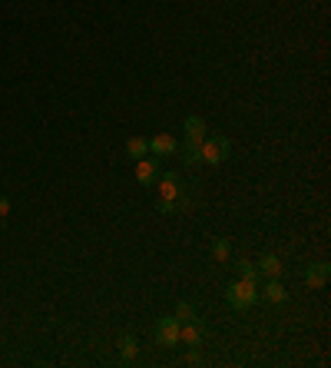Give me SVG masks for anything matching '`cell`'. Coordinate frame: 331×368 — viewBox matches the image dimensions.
<instances>
[{
    "instance_id": "2",
    "label": "cell",
    "mask_w": 331,
    "mask_h": 368,
    "mask_svg": "<svg viewBox=\"0 0 331 368\" xmlns=\"http://www.w3.org/2000/svg\"><path fill=\"white\" fill-rule=\"evenodd\" d=\"M199 156H202V163L219 166V163H226L229 156H232V143L226 137H206L199 143Z\"/></svg>"
},
{
    "instance_id": "9",
    "label": "cell",
    "mask_w": 331,
    "mask_h": 368,
    "mask_svg": "<svg viewBox=\"0 0 331 368\" xmlns=\"http://www.w3.org/2000/svg\"><path fill=\"white\" fill-rule=\"evenodd\" d=\"M256 269H258V276H265V279H282L285 276V262L278 259L275 252H265V256L256 262Z\"/></svg>"
},
{
    "instance_id": "1",
    "label": "cell",
    "mask_w": 331,
    "mask_h": 368,
    "mask_svg": "<svg viewBox=\"0 0 331 368\" xmlns=\"http://www.w3.org/2000/svg\"><path fill=\"white\" fill-rule=\"evenodd\" d=\"M226 302L235 312H249L258 302V279H235L226 289Z\"/></svg>"
},
{
    "instance_id": "6",
    "label": "cell",
    "mask_w": 331,
    "mask_h": 368,
    "mask_svg": "<svg viewBox=\"0 0 331 368\" xmlns=\"http://www.w3.org/2000/svg\"><path fill=\"white\" fill-rule=\"evenodd\" d=\"M159 200H182V179L179 173H159Z\"/></svg>"
},
{
    "instance_id": "12",
    "label": "cell",
    "mask_w": 331,
    "mask_h": 368,
    "mask_svg": "<svg viewBox=\"0 0 331 368\" xmlns=\"http://www.w3.org/2000/svg\"><path fill=\"white\" fill-rule=\"evenodd\" d=\"M126 156H129V159H143V156H150V139H146V137H129V139H126Z\"/></svg>"
},
{
    "instance_id": "16",
    "label": "cell",
    "mask_w": 331,
    "mask_h": 368,
    "mask_svg": "<svg viewBox=\"0 0 331 368\" xmlns=\"http://www.w3.org/2000/svg\"><path fill=\"white\" fill-rule=\"evenodd\" d=\"M235 272H239V279H262L258 276V269H256V262H249V259L235 262Z\"/></svg>"
},
{
    "instance_id": "18",
    "label": "cell",
    "mask_w": 331,
    "mask_h": 368,
    "mask_svg": "<svg viewBox=\"0 0 331 368\" xmlns=\"http://www.w3.org/2000/svg\"><path fill=\"white\" fill-rule=\"evenodd\" d=\"M7 213H10V200L0 193V219H7Z\"/></svg>"
},
{
    "instance_id": "15",
    "label": "cell",
    "mask_w": 331,
    "mask_h": 368,
    "mask_svg": "<svg viewBox=\"0 0 331 368\" xmlns=\"http://www.w3.org/2000/svg\"><path fill=\"white\" fill-rule=\"evenodd\" d=\"M212 259L215 262L232 259V243H229V239H215V243H212Z\"/></svg>"
},
{
    "instance_id": "19",
    "label": "cell",
    "mask_w": 331,
    "mask_h": 368,
    "mask_svg": "<svg viewBox=\"0 0 331 368\" xmlns=\"http://www.w3.org/2000/svg\"><path fill=\"white\" fill-rule=\"evenodd\" d=\"M186 362H189V365H202V355H199V349H193V352L186 355Z\"/></svg>"
},
{
    "instance_id": "7",
    "label": "cell",
    "mask_w": 331,
    "mask_h": 368,
    "mask_svg": "<svg viewBox=\"0 0 331 368\" xmlns=\"http://www.w3.org/2000/svg\"><path fill=\"white\" fill-rule=\"evenodd\" d=\"M179 342L182 345H189V349H199L202 342H206V325L193 319V322H182L179 325Z\"/></svg>"
},
{
    "instance_id": "11",
    "label": "cell",
    "mask_w": 331,
    "mask_h": 368,
    "mask_svg": "<svg viewBox=\"0 0 331 368\" xmlns=\"http://www.w3.org/2000/svg\"><path fill=\"white\" fill-rule=\"evenodd\" d=\"M116 345H120V358L126 362V365H133L136 358H139V342H136L133 335H120Z\"/></svg>"
},
{
    "instance_id": "13",
    "label": "cell",
    "mask_w": 331,
    "mask_h": 368,
    "mask_svg": "<svg viewBox=\"0 0 331 368\" xmlns=\"http://www.w3.org/2000/svg\"><path fill=\"white\" fill-rule=\"evenodd\" d=\"M186 139L189 143H202L206 139V120L202 116H189L186 120Z\"/></svg>"
},
{
    "instance_id": "8",
    "label": "cell",
    "mask_w": 331,
    "mask_h": 368,
    "mask_svg": "<svg viewBox=\"0 0 331 368\" xmlns=\"http://www.w3.org/2000/svg\"><path fill=\"white\" fill-rule=\"evenodd\" d=\"M179 153V139L169 133H156L150 139V156H176Z\"/></svg>"
},
{
    "instance_id": "10",
    "label": "cell",
    "mask_w": 331,
    "mask_h": 368,
    "mask_svg": "<svg viewBox=\"0 0 331 368\" xmlns=\"http://www.w3.org/2000/svg\"><path fill=\"white\" fill-rule=\"evenodd\" d=\"M258 299H262V302H269V306H282V302L288 299L285 286H282V279H269V282L258 289Z\"/></svg>"
},
{
    "instance_id": "3",
    "label": "cell",
    "mask_w": 331,
    "mask_h": 368,
    "mask_svg": "<svg viewBox=\"0 0 331 368\" xmlns=\"http://www.w3.org/2000/svg\"><path fill=\"white\" fill-rule=\"evenodd\" d=\"M152 335L163 349H176L179 345V319L176 315H159L156 325H152Z\"/></svg>"
},
{
    "instance_id": "5",
    "label": "cell",
    "mask_w": 331,
    "mask_h": 368,
    "mask_svg": "<svg viewBox=\"0 0 331 368\" xmlns=\"http://www.w3.org/2000/svg\"><path fill=\"white\" fill-rule=\"evenodd\" d=\"M301 279H305V286H312V289H325L331 279V265L328 262H312V265H305Z\"/></svg>"
},
{
    "instance_id": "14",
    "label": "cell",
    "mask_w": 331,
    "mask_h": 368,
    "mask_svg": "<svg viewBox=\"0 0 331 368\" xmlns=\"http://www.w3.org/2000/svg\"><path fill=\"white\" fill-rule=\"evenodd\" d=\"M179 153H182V163H186V166H196V163H202V156H199V143H189V139H182Z\"/></svg>"
},
{
    "instance_id": "17",
    "label": "cell",
    "mask_w": 331,
    "mask_h": 368,
    "mask_svg": "<svg viewBox=\"0 0 331 368\" xmlns=\"http://www.w3.org/2000/svg\"><path fill=\"white\" fill-rule=\"evenodd\" d=\"M172 315L179 319V325H182V322H193V319H196V306H193V302H179Z\"/></svg>"
},
{
    "instance_id": "4",
    "label": "cell",
    "mask_w": 331,
    "mask_h": 368,
    "mask_svg": "<svg viewBox=\"0 0 331 368\" xmlns=\"http://www.w3.org/2000/svg\"><path fill=\"white\" fill-rule=\"evenodd\" d=\"M159 156H143V159H136V183L139 186H156L159 179Z\"/></svg>"
}]
</instances>
